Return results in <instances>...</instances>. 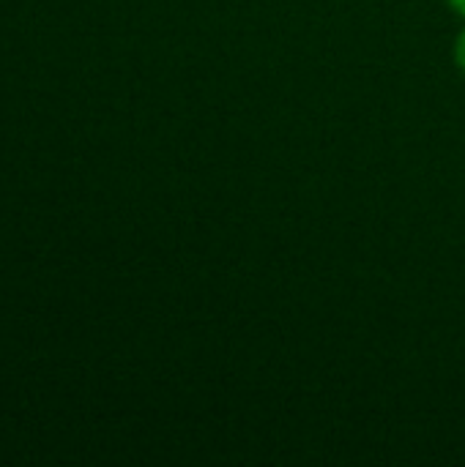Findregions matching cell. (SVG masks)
<instances>
[{"instance_id": "obj_2", "label": "cell", "mask_w": 465, "mask_h": 467, "mask_svg": "<svg viewBox=\"0 0 465 467\" xmlns=\"http://www.w3.org/2000/svg\"><path fill=\"white\" fill-rule=\"evenodd\" d=\"M460 63L465 66V36H463V41H460Z\"/></svg>"}, {"instance_id": "obj_1", "label": "cell", "mask_w": 465, "mask_h": 467, "mask_svg": "<svg viewBox=\"0 0 465 467\" xmlns=\"http://www.w3.org/2000/svg\"><path fill=\"white\" fill-rule=\"evenodd\" d=\"M449 3H452V8H455V11L465 14V0H449Z\"/></svg>"}]
</instances>
